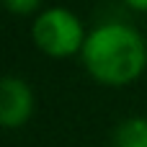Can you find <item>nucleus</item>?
<instances>
[{
  "instance_id": "obj_2",
  "label": "nucleus",
  "mask_w": 147,
  "mask_h": 147,
  "mask_svg": "<svg viewBox=\"0 0 147 147\" xmlns=\"http://www.w3.org/2000/svg\"><path fill=\"white\" fill-rule=\"evenodd\" d=\"M85 36H88V31H85L80 16L62 5L39 10L31 23V39H34L36 49L52 59H67V57L80 54Z\"/></svg>"
},
{
  "instance_id": "obj_6",
  "label": "nucleus",
  "mask_w": 147,
  "mask_h": 147,
  "mask_svg": "<svg viewBox=\"0 0 147 147\" xmlns=\"http://www.w3.org/2000/svg\"><path fill=\"white\" fill-rule=\"evenodd\" d=\"M127 8L137 10V13H147V0H121Z\"/></svg>"
},
{
  "instance_id": "obj_3",
  "label": "nucleus",
  "mask_w": 147,
  "mask_h": 147,
  "mask_svg": "<svg viewBox=\"0 0 147 147\" xmlns=\"http://www.w3.org/2000/svg\"><path fill=\"white\" fill-rule=\"evenodd\" d=\"M36 109L34 88L18 75L0 78V129H21Z\"/></svg>"
},
{
  "instance_id": "obj_4",
  "label": "nucleus",
  "mask_w": 147,
  "mask_h": 147,
  "mask_svg": "<svg viewBox=\"0 0 147 147\" xmlns=\"http://www.w3.org/2000/svg\"><path fill=\"white\" fill-rule=\"evenodd\" d=\"M111 147H147V116H129L119 121Z\"/></svg>"
},
{
  "instance_id": "obj_5",
  "label": "nucleus",
  "mask_w": 147,
  "mask_h": 147,
  "mask_svg": "<svg viewBox=\"0 0 147 147\" xmlns=\"http://www.w3.org/2000/svg\"><path fill=\"white\" fill-rule=\"evenodd\" d=\"M0 5H3L5 10L16 13V16H31V13L39 10L41 0H0Z\"/></svg>"
},
{
  "instance_id": "obj_1",
  "label": "nucleus",
  "mask_w": 147,
  "mask_h": 147,
  "mask_svg": "<svg viewBox=\"0 0 147 147\" xmlns=\"http://www.w3.org/2000/svg\"><path fill=\"white\" fill-rule=\"evenodd\" d=\"M88 75L109 88L137 83L147 70V41L140 28L124 21H103L88 31L83 52Z\"/></svg>"
}]
</instances>
